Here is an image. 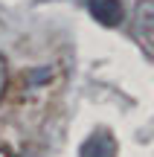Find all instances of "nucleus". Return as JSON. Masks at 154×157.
I'll list each match as a JSON object with an SVG mask.
<instances>
[{"mask_svg": "<svg viewBox=\"0 0 154 157\" xmlns=\"http://www.w3.org/2000/svg\"><path fill=\"white\" fill-rule=\"evenodd\" d=\"M6 87H9V67H6V58L0 56V99H3Z\"/></svg>", "mask_w": 154, "mask_h": 157, "instance_id": "nucleus-4", "label": "nucleus"}, {"mask_svg": "<svg viewBox=\"0 0 154 157\" xmlns=\"http://www.w3.org/2000/svg\"><path fill=\"white\" fill-rule=\"evenodd\" d=\"M137 32H140V38L145 32H154V0H143L137 6ZM151 52H154V47H151Z\"/></svg>", "mask_w": 154, "mask_h": 157, "instance_id": "nucleus-3", "label": "nucleus"}, {"mask_svg": "<svg viewBox=\"0 0 154 157\" xmlns=\"http://www.w3.org/2000/svg\"><path fill=\"white\" fill-rule=\"evenodd\" d=\"M81 157H116V140H114V134L105 131V128L93 131V134L85 140V146H81Z\"/></svg>", "mask_w": 154, "mask_h": 157, "instance_id": "nucleus-2", "label": "nucleus"}, {"mask_svg": "<svg viewBox=\"0 0 154 157\" xmlns=\"http://www.w3.org/2000/svg\"><path fill=\"white\" fill-rule=\"evenodd\" d=\"M87 9L102 26H111V29L125 21V9L119 0H87Z\"/></svg>", "mask_w": 154, "mask_h": 157, "instance_id": "nucleus-1", "label": "nucleus"}]
</instances>
